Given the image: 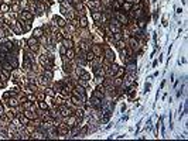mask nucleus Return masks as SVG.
Returning <instances> with one entry per match:
<instances>
[{
	"label": "nucleus",
	"instance_id": "obj_1",
	"mask_svg": "<svg viewBox=\"0 0 188 141\" xmlns=\"http://www.w3.org/2000/svg\"><path fill=\"white\" fill-rule=\"evenodd\" d=\"M27 44H29L30 51H33V52H37V51L40 49L38 40H37V38H34V37H30V38L27 40Z\"/></svg>",
	"mask_w": 188,
	"mask_h": 141
},
{
	"label": "nucleus",
	"instance_id": "obj_2",
	"mask_svg": "<svg viewBox=\"0 0 188 141\" xmlns=\"http://www.w3.org/2000/svg\"><path fill=\"white\" fill-rule=\"evenodd\" d=\"M6 62H9L13 66V69H16V68H18V59H17V56L14 55V54H11V52H9L7 55H6Z\"/></svg>",
	"mask_w": 188,
	"mask_h": 141
},
{
	"label": "nucleus",
	"instance_id": "obj_3",
	"mask_svg": "<svg viewBox=\"0 0 188 141\" xmlns=\"http://www.w3.org/2000/svg\"><path fill=\"white\" fill-rule=\"evenodd\" d=\"M72 93H74L75 96H78L79 99H85V89H84V86H81V85H76V86H74V89H72Z\"/></svg>",
	"mask_w": 188,
	"mask_h": 141
},
{
	"label": "nucleus",
	"instance_id": "obj_4",
	"mask_svg": "<svg viewBox=\"0 0 188 141\" xmlns=\"http://www.w3.org/2000/svg\"><path fill=\"white\" fill-rule=\"evenodd\" d=\"M115 17H116V20L120 23V24H129L130 23V18L126 16V14L120 13V11H116V14H115Z\"/></svg>",
	"mask_w": 188,
	"mask_h": 141
},
{
	"label": "nucleus",
	"instance_id": "obj_5",
	"mask_svg": "<svg viewBox=\"0 0 188 141\" xmlns=\"http://www.w3.org/2000/svg\"><path fill=\"white\" fill-rule=\"evenodd\" d=\"M76 74H78L79 79H82V81L89 82V79H91V74H89V72H86V70H84L82 68H78V69H76Z\"/></svg>",
	"mask_w": 188,
	"mask_h": 141
},
{
	"label": "nucleus",
	"instance_id": "obj_6",
	"mask_svg": "<svg viewBox=\"0 0 188 141\" xmlns=\"http://www.w3.org/2000/svg\"><path fill=\"white\" fill-rule=\"evenodd\" d=\"M52 24L58 25V27H65V25H67V20L62 18L61 16H54L52 17Z\"/></svg>",
	"mask_w": 188,
	"mask_h": 141
},
{
	"label": "nucleus",
	"instance_id": "obj_7",
	"mask_svg": "<svg viewBox=\"0 0 188 141\" xmlns=\"http://www.w3.org/2000/svg\"><path fill=\"white\" fill-rule=\"evenodd\" d=\"M103 56H106L108 58V61H109V62H113L115 61V58H116V55H115V52L113 51H112V49L109 48V47H105V54H103Z\"/></svg>",
	"mask_w": 188,
	"mask_h": 141
},
{
	"label": "nucleus",
	"instance_id": "obj_8",
	"mask_svg": "<svg viewBox=\"0 0 188 141\" xmlns=\"http://www.w3.org/2000/svg\"><path fill=\"white\" fill-rule=\"evenodd\" d=\"M58 113H60L62 117H68V116H71V110L68 109L65 104H60L58 106Z\"/></svg>",
	"mask_w": 188,
	"mask_h": 141
},
{
	"label": "nucleus",
	"instance_id": "obj_9",
	"mask_svg": "<svg viewBox=\"0 0 188 141\" xmlns=\"http://www.w3.org/2000/svg\"><path fill=\"white\" fill-rule=\"evenodd\" d=\"M20 17H21V20H25V21H30V23H31L33 18H34V16H33V14L30 13L29 10H21V13H20Z\"/></svg>",
	"mask_w": 188,
	"mask_h": 141
},
{
	"label": "nucleus",
	"instance_id": "obj_10",
	"mask_svg": "<svg viewBox=\"0 0 188 141\" xmlns=\"http://www.w3.org/2000/svg\"><path fill=\"white\" fill-rule=\"evenodd\" d=\"M91 51L95 54V56H102V55H103L102 47H100L99 44H93V45H91Z\"/></svg>",
	"mask_w": 188,
	"mask_h": 141
},
{
	"label": "nucleus",
	"instance_id": "obj_11",
	"mask_svg": "<svg viewBox=\"0 0 188 141\" xmlns=\"http://www.w3.org/2000/svg\"><path fill=\"white\" fill-rule=\"evenodd\" d=\"M68 126V128H71V127H74V126H76L78 124V119L75 116H68V119H67V123H65Z\"/></svg>",
	"mask_w": 188,
	"mask_h": 141
},
{
	"label": "nucleus",
	"instance_id": "obj_12",
	"mask_svg": "<svg viewBox=\"0 0 188 141\" xmlns=\"http://www.w3.org/2000/svg\"><path fill=\"white\" fill-rule=\"evenodd\" d=\"M44 35V28L43 27H37V28H34V30H33V37H34V38H41V37H43Z\"/></svg>",
	"mask_w": 188,
	"mask_h": 141
},
{
	"label": "nucleus",
	"instance_id": "obj_13",
	"mask_svg": "<svg viewBox=\"0 0 188 141\" xmlns=\"http://www.w3.org/2000/svg\"><path fill=\"white\" fill-rule=\"evenodd\" d=\"M61 41H62V45H64L67 49L74 48V41H72V38H62Z\"/></svg>",
	"mask_w": 188,
	"mask_h": 141
},
{
	"label": "nucleus",
	"instance_id": "obj_14",
	"mask_svg": "<svg viewBox=\"0 0 188 141\" xmlns=\"http://www.w3.org/2000/svg\"><path fill=\"white\" fill-rule=\"evenodd\" d=\"M18 23H20V25H21V30H23V32H27V31H30V28H31V24H30V21H23V20H20Z\"/></svg>",
	"mask_w": 188,
	"mask_h": 141
},
{
	"label": "nucleus",
	"instance_id": "obj_15",
	"mask_svg": "<svg viewBox=\"0 0 188 141\" xmlns=\"http://www.w3.org/2000/svg\"><path fill=\"white\" fill-rule=\"evenodd\" d=\"M91 13H92V18L95 20V23H96V21H100V20H102V11H99V10H92Z\"/></svg>",
	"mask_w": 188,
	"mask_h": 141
},
{
	"label": "nucleus",
	"instance_id": "obj_16",
	"mask_svg": "<svg viewBox=\"0 0 188 141\" xmlns=\"http://www.w3.org/2000/svg\"><path fill=\"white\" fill-rule=\"evenodd\" d=\"M33 68V62L29 59V58H24V61H23V69L24 70H30Z\"/></svg>",
	"mask_w": 188,
	"mask_h": 141
},
{
	"label": "nucleus",
	"instance_id": "obj_17",
	"mask_svg": "<svg viewBox=\"0 0 188 141\" xmlns=\"http://www.w3.org/2000/svg\"><path fill=\"white\" fill-rule=\"evenodd\" d=\"M24 116L27 117V119H29V120L37 119V114H36V113L33 112V110H29V109H27V110H25V112H24Z\"/></svg>",
	"mask_w": 188,
	"mask_h": 141
},
{
	"label": "nucleus",
	"instance_id": "obj_18",
	"mask_svg": "<svg viewBox=\"0 0 188 141\" xmlns=\"http://www.w3.org/2000/svg\"><path fill=\"white\" fill-rule=\"evenodd\" d=\"M65 58H67V59L68 61H72V59H74V58H75V51H74V49H68V51H67V54H65Z\"/></svg>",
	"mask_w": 188,
	"mask_h": 141
},
{
	"label": "nucleus",
	"instance_id": "obj_19",
	"mask_svg": "<svg viewBox=\"0 0 188 141\" xmlns=\"http://www.w3.org/2000/svg\"><path fill=\"white\" fill-rule=\"evenodd\" d=\"M79 27H82V28L88 27V18L85 16H81V18H79Z\"/></svg>",
	"mask_w": 188,
	"mask_h": 141
},
{
	"label": "nucleus",
	"instance_id": "obj_20",
	"mask_svg": "<svg viewBox=\"0 0 188 141\" xmlns=\"http://www.w3.org/2000/svg\"><path fill=\"white\" fill-rule=\"evenodd\" d=\"M75 117H76V119L81 121V120L85 117V112H84L82 109H76V112H75Z\"/></svg>",
	"mask_w": 188,
	"mask_h": 141
},
{
	"label": "nucleus",
	"instance_id": "obj_21",
	"mask_svg": "<svg viewBox=\"0 0 188 141\" xmlns=\"http://www.w3.org/2000/svg\"><path fill=\"white\" fill-rule=\"evenodd\" d=\"M10 72H11V70L4 69V68H3L2 70H0V74H2V76H3L4 79H10V78H11V74H10Z\"/></svg>",
	"mask_w": 188,
	"mask_h": 141
},
{
	"label": "nucleus",
	"instance_id": "obj_22",
	"mask_svg": "<svg viewBox=\"0 0 188 141\" xmlns=\"http://www.w3.org/2000/svg\"><path fill=\"white\" fill-rule=\"evenodd\" d=\"M96 56H95V54L92 52V51H86V54H85V59L88 61V62H91V61H93Z\"/></svg>",
	"mask_w": 188,
	"mask_h": 141
},
{
	"label": "nucleus",
	"instance_id": "obj_23",
	"mask_svg": "<svg viewBox=\"0 0 188 141\" xmlns=\"http://www.w3.org/2000/svg\"><path fill=\"white\" fill-rule=\"evenodd\" d=\"M37 82H38V85H41V86H45L47 82H48V79L43 75V76H38V81H37Z\"/></svg>",
	"mask_w": 188,
	"mask_h": 141
},
{
	"label": "nucleus",
	"instance_id": "obj_24",
	"mask_svg": "<svg viewBox=\"0 0 188 141\" xmlns=\"http://www.w3.org/2000/svg\"><path fill=\"white\" fill-rule=\"evenodd\" d=\"M122 9H123L124 11H127V13H129V11H130L131 9H133V6H131L130 3H127V2H124V3L122 4Z\"/></svg>",
	"mask_w": 188,
	"mask_h": 141
},
{
	"label": "nucleus",
	"instance_id": "obj_25",
	"mask_svg": "<svg viewBox=\"0 0 188 141\" xmlns=\"http://www.w3.org/2000/svg\"><path fill=\"white\" fill-rule=\"evenodd\" d=\"M71 102L74 103L75 106H81V99H79L78 96H75V95L71 96Z\"/></svg>",
	"mask_w": 188,
	"mask_h": 141
},
{
	"label": "nucleus",
	"instance_id": "obj_26",
	"mask_svg": "<svg viewBox=\"0 0 188 141\" xmlns=\"http://www.w3.org/2000/svg\"><path fill=\"white\" fill-rule=\"evenodd\" d=\"M124 75V68H120L119 66V69L116 70V74H115V78H122Z\"/></svg>",
	"mask_w": 188,
	"mask_h": 141
},
{
	"label": "nucleus",
	"instance_id": "obj_27",
	"mask_svg": "<svg viewBox=\"0 0 188 141\" xmlns=\"http://www.w3.org/2000/svg\"><path fill=\"white\" fill-rule=\"evenodd\" d=\"M89 48H91V47H89V44L86 41L81 42V49H82V51H89Z\"/></svg>",
	"mask_w": 188,
	"mask_h": 141
},
{
	"label": "nucleus",
	"instance_id": "obj_28",
	"mask_svg": "<svg viewBox=\"0 0 188 141\" xmlns=\"http://www.w3.org/2000/svg\"><path fill=\"white\" fill-rule=\"evenodd\" d=\"M124 47H126V42H123L122 40H119V41H116V48L117 49H123Z\"/></svg>",
	"mask_w": 188,
	"mask_h": 141
},
{
	"label": "nucleus",
	"instance_id": "obj_29",
	"mask_svg": "<svg viewBox=\"0 0 188 141\" xmlns=\"http://www.w3.org/2000/svg\"><path fill=\"white\" fill-rule=\"evenodd\" d=\"M9 9H10V7H9V4H0V10H2V13H7L9 11Z\"/></svg>",
	"mask_w": 188,
	"mask_h": 141
},
{
	"label": "nucleus",
	"instance_id": "obj_30",
	"mask_svg": "<svg viewBox=\"0 0 188 141\" xmlns=\"http://www.w3.org/2000/svg\"><path fill=\"white\" fill-rule=\"evenodd\" d=\"M38 106H40V109H41V110H48V104H47L45 102H43V100L38 103Z\"/></svg>",
	"mask_w": 188,
	"mask_h": 141
},
{
	"label": "nucleus",
	"instance_id": "obj_31",
	"mask_svg": "<svg viewBox=\"0 0 188 141\" xmlns=\"http://www.w3.org/2000/svg\"><path fill=\"white\" fill-rule=\"evenodd\" d=\"M6 81H7V79H4V78L2 76V74H0V88H4V86H6Z\"/></svg>",
	"mask_w": 188,
	"mask_h": 141
},
{
	"label": "nucleus",
	"instance_id": "obj_32",
	"mask_svg": "<svg viewBox=\"0 0 188 141\" xmlns=\"http://www.w3.org/2000/svg\"><path fill=\"white\" fill-rule=\"evenodd\" d=\"M11 10L14 11V13H18V10H20V4L14 3V4H13V6H11Z\"/></svg>",
	"mask_w": 188,
	"mask_h": 141
},
{
	"label": "nucleus",
	"instance_id": "obj_33",
	"mask_svg": "<svg viewBox=\"0 0 188 141\" xmlns=\"http://www.w3.org/2000/svg\"><path fill=\"white\" fill-rule=\"evenodd\" d=\"M20 7L27 9V7H29V2H27V0H21V2H20Z\"/></svg>",
	"mask_w": 188,
	"mask_h": 141
},
{
	"label": "nucleus",
	"instance_id": "obj_34",
	"mask_svg": "<svg viewBox=\"0 0 188 141\" xmlns=\"http://www.w3.org/2000/svg\"><path fill=\"white\" fill-rule=\"evenodd\" d=\"M158 14H160V9L154 10V14H153V20H154V23L157 21V17H158Z\"/></svg>",
	"mask_w": 188,
	"mask_h": 141
},
{
	"label": "nucleus",
	"instance_id": "obj_35",
	"mask_svg": "<svg viewBox=\"0 0 188 141\" xmlns=\"http://www.w3.org/2000/svg\"><path fill=\"white\" fill-rule=\"evenodd\" d=\"M67 51H68V49H67V48H65V47H64V45H61V48H60V54H61V55L64 56V55H65V54H67Z\"/></svg>",
	"mask_w": 188,
	"mask_h": 141
},
{
	"label": "nucleus",
	"instance_id": "obj_36",
	"mask_svg": "<svg viewBox=\"0 0 188 141\" xmlns=\"http://www.w3.org/2000/svg\"><path fill=\"white\" fill-rule=\"evenodd\" d=\"M27 100H29V102H36V96H34V95H29V96H27Z\"/></svg>",
	"mask_w": 188,
	"mask_h": 141
},
{
	"label": "nucleus",
	"instance_id": "obj_37",
	"mask_svg": "<svg viewBox=\"0 0 188 141\" xmlns=\"http://www.w3.org/2000/svg\"><path fill=\"white\" fill-rule=\"evenodd\" d=\"M150 88H151V85H150V83H146V85H144V93H149Z\"/></svg>",
	"mask_w": 188,
	"mask_h": 141
},
{
	"label": "nucleus",
	"instance_id": "obj_38",
	"mask_svg": "<svg viewBox=\"0 0 188 141\" xmlns=\"http://www.w3.org/2000/svg\"><path fill=\"white\" fill-rule=\"evenodd\" d=\"M2 116H4V109H3V104L0 103V117Z\"/></svg>",
	"mask_w": 188,
	"mask_h": 141
},
{
	"label": "nucleus",
	"instance_id": "obj_39",
	"mask_svg": "<svg viewBox=\"0 0 188 141\" xmlns=\"http://www.w3.org/2000/svg\"><path fill=\"white\" fill-rule=\"evenodd\" d=\"M182 89H184V86H182V88L177 92V97H181V95H182Z\"/></svg>",
	"mask_w": 188,
	"mask_h": 141
},
{
	"label": "nucleus",
	"instance_id": "obj_40",
	"mask_svg": "<svg viewBox=\"0 0 188 141\" xmlns=\"http://www.w3.org/2000/svg\"><path fill=\"white\" fill-rule=\"evenodd\" d=\"M3 37H6V34H4V30H3V28H0V38H3Z\"/></svg>",
	"mask_w": 188,
	"mask_h": 141
},
{
	"label": "nucleus",
	"instance_id": "obj_41",
	"mask_svg": "<svg viewBox=\"0 0 188 141\" xmlns=\"http://www.w3.org/2000/svg\"><path fill=\"white\" fill-rule=\"evenodd\" d=\"M153 40H154V42L157 44V32H153Z\"/></svg>",
	"mask_w": 188,
	"mask_h": 141
},
{
	"label": "nucleus",
	"instance_id": "obj_42",
	"mask_svg": "<svg viewBox=\"0 0 188 141\" xmlns=\"http://www.w3.org/2000/svg\"><path fill=\"white\" fill-rule=\"evenodd\" d=\"M124 110H126V104H122V107H120V112H122V113H124Z\"/></svg>",
	"mask_w": 188,
	"mask_h": 141
},
{
	"label": "nucleus",
	"instance_id": "obj_43",
	"mask_svg": "<svg viewBox=\"0 0 188 141\" xmlns=\"http://www.w3.org/2000/svg\"><path fill=\"white\" fill-rule=\"evenodd\" d=\"M175 13H177V14H181V13H182V9H181V7H178V9H177V11H175Z\"/></svg>",
	"mask_w": 188,
	"mask_h": 141
},
{
	"label": "nucleus",
	"instance_id": "obj_44",
	"mask_svg": "<svg viewBox=\"0 0 188 141\" xmlns=\"http://www.w3.org/2000/svg\"><path fill=\"white\" fill-rule=\"evenodd\" d=\"M157 63H158V59H156L154 62H153V68H156V66H157Z\"/></svg>",
	"mask_w": 188,
	"mask_h": 141
},
{
	"label": "nucleus",
	"instance_id": "obj_45",
	"mask_svg": "<svg viewBox=\"0 0 188 141\" xmlns=\"http://www.w3.org/2000/svg\"><path fill=\"white\" fill-rule=\"evenodd\" d=\"M163 25H164V27H167V25H168V23H167V20H166V18L163 20Z\"/></svg>",
	"mask_w": 188,
	"mask_h": 141
},
{
	"label": "nucleus",
	"instance_id": "obj_46",
	"mask_svg": "<svg viewBox=\"0 0 188 141\" xmlns=\"http://www.w3.org/2000/svg\"><path fill=\"white\" fill-rule=\"evenodd\" d=\"M164 85H166V79H164V81L161 82V86H160V89H163V88H164Z\"/></svg>",
	"mask_w": 188,
	"mask_h": 141
},
{
	"label": "nucleus",
	"instance_id": "obj_47",
	"mask_svg": "<svg viewBox=\"0 0 188 141\" xmlns=\"http://www.w3.org/2000/svg\"><path fill=\"white\" fill-rule=\"evenodd\" d=\"M45 2H47L48 4H52V0H45Z\"/></svg>",
	"mask_w": 188,
	"mask_h": 141
},
{
	"label": "nucleus",
	"instance_id": "obj_48",
	"mask_svg": "<svg viewBox=\"0 0 188 141\" xmlns=\"http://www.w3.org/2000/svg\"><path fill=\"white\" fill-rule=\"evenodd\" d=\"M58 2H60V3H62V2H65V0H58Z\"/></svg>",
	"mask_w": 188,
	"mask_h": 141
},
{
	"label": "nucleus",
	"instance_id": "obj_49",
	"mask_svg": "<svg viewBox=\"0 0 188 141\" xmlns=\"http://www.w3.org/2000/svg\"><path fill=\"white\" fill-rule=\"evenodd\" d=\"M31 2H41V0H31Z\"/></svg>",
	"mask_w": 188,
	"mask_h": 141
},
{
	"label": "nucleus",
	"instance_id": "obj_50",
	"mask_svg": "<svg viewBox=\"0 0 188 141\" xmlns=\"http://www.w3.org/2000/svg\"><path fill=\"white\" fill-rule=\"evenodd\" d=\"M151 2H153V3H156V2H157V0H151Z\"/></svg>",
	"mask_w": 188,
	"mask_h": 141
}]
</instances>
